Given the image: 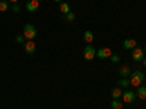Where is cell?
Segmentation results:
<instances>
[{
	"mask_svg": "<svg viewBox=\"0 0 146 109\" xmlns=\"http://www.w3.org/2000/svg\"><path fill=\"white\" fill-rule=\"evenodd\" d=\"M146 77H145V74L140 71V70H136V71H133L131 73V79H130V84L133 87H139V86H142V83H143V80H145Z\"/></svg>",
	"mask_w": 146,
	"mask_h": 109,
	"instance_id": "cell-1",
	"label": "cell"
},
{
	"mask_svg": "<svg viewBox=\"0 0 146 109\" xmlns=\"http://www.w3.org/2000/svg\"><path fill=\"white\" fill-rule=\"evenodd\" d=\"M23 36H25V39L28 41H34L36 38V29L34 25L31 23H27L25 26H23Z\"/></svg>",
	"mask_w": 146,
	"mask_h": 109,
	"instance_id": "cell-2",
	"label": "cell"
},
{
	"mask_svg": "<svg viewBox=\"0 0 146 109\" xmlns=\"http://www.w3.org/2000/svg\"><path fill=\"white\" fill-rule=\"evenodd\" d=\"M96 57V51H95V48L88 44L86 47H85V50H83V58L86 60V61H91V60H94Z\"/></svg>",
	"mask_w": 146,
	"mask_h": 109,
	"instance_id": "cell-3",
	"label": "cell"
},
{
	"mask_svg": "<svg viewBox=\"0 0 146 109\" xmlns=\"http://www.w3.org/2000/svg\"><path fill=\"white\" fill-rule=\"evenodd\" d=\"M143 50L142 48H133V53H131V60L133 61H136V63H139V61H142L143 60Z\"/></svg>",
	"mask_w": 146,
	"mask_h": 109,
	"instance_id": "cell-4",
	"label": "cell"
},
{
	"mask_svg": "<svg viewBox=\"0 0 146 109\" xmlns=\"http://www.w3.org/2000/svg\"><path fill=\"white\" fill-rule=\"evenodd\" d=\"M111 54H113V53H111V50H110V48H107V47H102V48H100V50L96 51V57L101 58V60L111 57Z\"/></svg>",
	"mask_w": 146,
	"mask_h": 109,
	"instance_id": "cell-5",
	"label": "cell"
},
{
	"mask_svg": "<svg viewBox=\"0 0 146 109\" xmlns=\"http://www.w3.org/2000/svg\"><path fill=\"white\" fill-rule=\"evenodd\" d=\"M23 50H25L27 54H35V50H36V45L34 41H25V44H23Z\"/></svg>",
	"mask_w": 146,
	"mask_h": 109,
	"instance_id": "cell-6",
	"label": "cell"
},
{
	"mask_svg": "<svg viewBox=\"0 0 146 109\" xmlns=\"http://www.w3.org/2000/svg\"><path fill=\"white\" fill-rule=\"evenodd\" d=\"M123 100L126 102V103H131V102H135V98H136V93L133 92V90H126L123 95Z\"/></svg>",
	"mask_w": 146,
	"mask_h": 109,
	"instance_id": "cell-7",
	"label": "cell"
},
{
	"mask_svg": "<svg viewBox=\"0 0 146 109\" xmlns=\"http://www.w3.org/2000/svg\"><path fill=\"white\" fill-rule=\"evenodd\" d=\"M40 9V2L38 0H28L27 2V10L31 12V13H34L35 10Z\"/></svg>",
	"mask_w": 146,
	"mask_h": 109,
	"instance_id": "cell-8",
	"label": "cell"
},
{
	"mask_svg": "<svg viewBox=\"0 0 146 109\" xmlns=\"http://www.w3.org/2000/svg\"><path fill=\"white\" fill-rule=\"evenodd\" d=\"M123 48L124 50H133V48H136V41L135 39H124L123 41Z\"/></svg>",
	"mask_w": 146,
	"mask_h": 109,
	"instance_id": "cell-9",
	"label": "cell"
},
{
	"mask_svg": "<svg viewBox=\"0 0 146 109\" xmlns=\"http://www.w3.org/2000/svg\"><path fill=\"white\" fill-rule=\"evenodd\" d=\"M118 74H120L121 77H129V76H130V67H129V66H121V67L118 68Z\"/></svg>",
	"mask_w": 146,
	"mask_h": 109,
	"instance_id": "cell-10",
	"label": "cell"
},
{
	"mask_svg": "<svg viewBox=\"0 0 146 109\" xmlns=\"http://www.w3.org/2000/svg\"><path fill=\"white\" fill-rule=\"evenodd\" d=\"M136 96L139 99H146V86H139L137 87V92H136Z\"/></svg>",
	"mask_w": 146,
	"mask_h": 109,
	"instance_id": "cell-11",
	"label": "cell"
},
{
	"mask_svg": "<svg viewBox=\"0 0 146 109\" xmlns=\"http://www.w3.org/2000/svg\"><path fill=\"white\" fill-rule=\"evenodd\" d=\"M58 9H60V12H62V15H67L70 12V5L69 3H60Z\"/></svg>",
	"mask_w": 146,
	"mask_h": 109,
	"instance_id": "cell-12",
	"label": "cell"
},
{
	"mask_svg": "<svg viewBox=\"0 0 146 109\" xmlns=\"http://www.w3.org/2000/svg\"><path fill=\"white\" fill-rule=\"evenodd\" d=\"M83 39H85V42L91 44V42L94 41V33H92V31H85V33H83Z\"/></svg>",
	"mask_w": 146,
	"mask_h": 109,
	"instance_id": "cell-13",
	"label": "cell"
},
{
	"mask_svg": "<svg viewBox=\"0 0 146 109\" xmlns=\"http://www.w3.org/2000/svg\"><path fill=\"white\" fill-rule=\"evenodd\" d=\"M121 95H123V92L120 90V87H115L111 90V96H113V99H120L121 98Z\"/></svg>",
	"mask_w": 146,
	"mask_h": 109,
	"instance_id": "cell-14",
	"label": "cell"
},
{
	"mask_svg": "<svg viewBox=\"0 0 146 109\" xmlns=\"http://www.w3.org/2000/svg\"><path fill=\"white\" fill-rule=\"evenodd\" d=\"M9 9H10V6H9L7 0H0V12H6Z\"/></svg>",
	"mask_w": 146,
	"mask_h": 109,
	"instance_id": "cell-15",
	"label": "cell"
},
{
	"mask_svg": "<svg viewBox=\"0 0 146 109\" xmlns=\"http://www.w3.org/2000/svg\"><path fill=\"white\" fill-rule=\"evenodd\" d=\"M118 86H120V87H129V86H130V79L123 77V79L118 81Z\"/></svg>",
	"mask_w": 146,
	"mask_h": 109,
	"instance_id": "cell-16",
	"label": "cell"
},
{
	"mask_svg": "<svg viewBox=\"0 0 146 109\" xmlns=\"http://www.w3.org/2000/svg\"><path fill=\"white\" fill-rule=\"evenodd\" d=\"M111 108H113V109H123V103H121L118 99H113V102H111Z\"/></svg>",
	"mask_w": 146,
	"mask_h": 109,
	"instance_id": "cell-17",
	"label": "cell"
},
{
	"mask_svg": "<svg viewBox=\"0 0 146 109\" xmlns=\"http://www.w3.org/2000/svg\"><path fill=\"white\" fill-rule=\"evenodd\" d=\"M75 18H76V15L73 13V12H69L67 15H64V19H66L67 22H73V20H75Z\"/></svg>",
	"mask_w": 146,
	"mask_h": 109,
	"instance_id": "cell-18",
	"label": "cell"
},
{
	"mask_svg": "<svg viewBox=\"0 0 146 109\" xmlns=\"http://www.w3.org/2000/svg\"><path fill=\"white\" fill-rule=\"evenodd\" d=\"M10 9L13 10L15 13H19V12H21V7H19V5H18V3H13V5H12V7H10Z\"/></svg>",
	"mask_w": 146,
	"mask_h": 109,
	"instance_id": "cell-19",
	"label": "cell"
},
{
	"mask_svg": "<svg viewBox=\"0 0 146 109\" xmlns=\"http://www.w3.org/2000/svg\"><path fill=\"white\" fill-rule=\"evenodd\" d=\"M25 36H23V35H18L16 36V42H19V44H25Z\"/></svg>",
	"mask_w": 146,
	"mask_h": 109,
	"instance_id": "cell-20",
	"label": "cell"
},
{
	"mask_svg": "<svg viewBox=\"0 0 146 109\" xmlns=\"http://www.w3.org/2000/svg\"><path fill=\"white\" fill-rule=\"evenodd\" d=\"M110 58H111L113 63H118V61H120V57H118L117 54H111V57H110Z\"/></svg>",
	"mask_w": 146,
	"mask_h": 109,
	"instance_id": "cell-21",
	"label": "cell"
},
{
	"mask_svg": "<svg viewBox=\"0 0 146 109\" xmlns=\"http://www.w3.org/2000/svg\"><path fill=\"white\" fill-rule=\"evenodd\" d=\"M142 61H143V66H145V67H146V57H145V58H143V60H142Z\"/></svg>",
	"mask_w": 146,
	"mask_h": 109,
	"instance_id": "cell-22",
	"label": "cell"
},
{
	"mask_svg": "<svg viewBox=\"0 0 146 109\" xmlns=\"http://www.w3.org/2000/svg\"><path fill=\"white\" fill-rule=\"evenodd\" d=\"M9 2H12V3H18V0H9Z\"/></svg>",
	"mask_w": 146,
	"mask_h": 109,
	"instance_id": "cell-23",
	"label": "cell"
},
{
	"mask_svg": "<svg viewBox=\"0 0 146 109\" xmlns=\"http://www.w3.org/2000/svg\"><path fill=\"white\" fill-rule=\"evenodd\" d=\"M54 2H56V3H62V0H54Z\"/></svg>",
	"mask_w": 146,
	"mask_h": 109,
	"instance_id": "cell-24",
	"label": "cell"
},
{
	"mask_svg": "<svg viewBox=\"0 0 146 109\" xmlns=\"http://www.w3.org/2000/svg\"><path fill=\"white\" fill-rule=\"evenodd\" d=\"M143 51H145V54H146V45H145V50H143Z\"/></svg>",
	"mask_w": 146,
	"mask_h": 109,
	"instance_id": "cell-25",
	"label": "cell"
},
{
	"mask_svg": "<svg viewBox=\"0 0 146 109\" xmlns=\"http://www.w3.org/2000/svg\"><path fill=\"white\" fill-rule=\"evenodd\" d=\"M38 2H42V0H38Z\"/></svg>",
	"mask_w": 146,
	"mask_h": 109,
	"instance_id": "cell-26",
	"label": "cell"
}]
</instances>
